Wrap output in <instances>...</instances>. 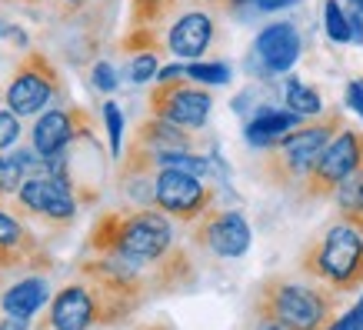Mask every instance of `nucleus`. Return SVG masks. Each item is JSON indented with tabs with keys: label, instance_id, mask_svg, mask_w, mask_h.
Here are the masks:
<instances>
[{
	"label": "nucleus",
	"instance_id": "f257e3e1",
	"mask_svg": "<svg viewBox=\"0 0 363 330\" xmlns=\"http://www.w3.org/2000/svg\"><path fill=\"white\" fill-rule=\"evenodd\" d=\"M90 247L100 253H121L137 264H157L170 247L174 231L160 210H127V214H104L94 227Z\"/></svg>",
	"mask_w": 363,
	"mask_h": 330
},
{
	"label": "nucleus",
	"instance_id": "f03ea898",
	"mask_svg": "<svg viewBox=\"0 0 363 330\" xmlns=\"http://www.w3.org/2000/svg\"><path fill=\"white\" fill-rule=\"evenodd\" d=\"M340 110H327V114H317L310 121L297 123L290 133H284L274 147H267L270 154L264 157V174L267 180L280 190H294L307 180L310 167L320 157V150L337 137V131H343Z\"/></svg>",
	"mask_w": 363,
	"mask_h": 330
},
{
	"label": "nucleus",
	"instance_id": "7ed1b4c3",
	"mask_svg": "<svg viewBox=\"0 0 363 330\" xmlns=\"http://www.w3.org/2000/svg\"><path fill=\"white\" fill-rule=\"evenodd\" d=\"M300 270L327 287L353 294L363 287V233L350 224H333L327 233H320L300 257Z\"/></svg>",
	"mask_w": 363,
	"mask_h": 330
},
{
	"label": "nucleus",
	"instance_id": "20e7f679",
	"mask_svg": "<svg viewBox=\"0 0 363 330\" xmlns=\"http://www.w3.org/2000/svg\"><path fill=\"white\" fill-rule=\"evenodd\" d=\"M257 310L274 314L277 320H284L290 330H323L333 320L337 310V297L333 290L313 284H297V280H267L257 294Z\"/></svg>",
	"mask_w": 363,
	"mask_h": 330
},
{
	"label": "nucleus",
	"instance_id": "39448f33",
	"mask_svg": "<svg viewBox=\"0 0 363 330\" xmlns=\"http://www.w3.org/2000/svg\"><path fill=\"white\" fill-rule=\"evenodd\" d=\"M60 90H64V84H60V74L50 64V57L40 54V50H30V54H23L21 64L13 67L11 84L4 87V104H7L13 117H33Z\"/></svg>",
	"mask_w": 363,
	"mask_h": 330
},
{
	"label": "nucleus",
	"instance_id": "423d86ee",
	"mask_svg": "<svg viewBox=\"0 0 363 330\" xmlns=\"http://www.w3.org/2000/svg\"><path fill=\"white\" fill-rule=\"evenodd\" d=\"M360 160H363V133L360 131H350V127L337 131V137H333V141L320 150L317 160H313L307 180H303V184H300V190H297V197L300 200L333 197L337 184H340L343 177L350 174Z\"/></svg>",
	"mask_w": 363,
	"mask_h": 330
},
{
	"label": "nucleus",
	"instance_id": "0eeeda50",
	"mask_svg": "<svg viewBox=\"0 0 363 330\" xmlns=\"http://www.w3.org/2000/svg\"><path fill=\"white\" fill-rule=\"evenodd\" d=\"M210 107H213V97L203 90V84H194L187 77L164 80L150 94V114L160 117V121L184 127V131L203 127L210 117Z\"/></svg>",
	"mask_w": 363,
	"mask_h": 330
},
{
	"label": "nucleus",
	"instance_id": "6e6552de",
	"mask_svg": "<svg viewBox=\"0 0 363 330\" xmlns=\"http://www.w3.org/2000/svg\"><path fill=\"white\" fill-rule=\"evenodd\" d=\"M154 204L160 207V214L174 220H197L213 204V187L203 184V177L184 174V170H157Z\"/></svg>",
	"mask_w": 363,
	"mask_h": 330
},
{
	"label": "nucleus",
	"instance_id": "1a4fd4ad",
	"mask_svg": "<svg viewBox=\"0 0 363 330\" xmlns=\"http://www.w3.org/2000/svg\"><path fill=\"white\" fill-rule=\"evenodd\" d=\"M17 204L27 214L44 217L50 224H70L77 217V194H74V187L50 174L23 177V184L17 187Z\"/></svg>",
	"mask_w": 363,
	"mask_h": 330
},
{
	"label": "nucleus",
	"instance_id": "9d476101",
	"mask_svg": "<svg viewBox=\"0 0 363 330\" xmlns=\"http://www.w3.org/2000/svg\"><path fill=\"white\" fill-rule=\"evenodd\" d=\"M200 224L194 231V241L200 247H207L210 253H217L223 260H237L250 251V224L237 210H203Z\"/></svg>",
	"mask_w": 363,
	"mask_h": 330
},
{
	"label": "nucleus",
	"instance_id": "9b49d317",
	"mask_svg": "<svg viewBox=\"0 0 363 330\" xmlns=\"http://www.w3.org/2000/svg\"><path fill=\"white\" fill-rule=\"evenodd\" d=\"M90 127H94V121H90V114L84 107L70 104V107L47 110V114H40V121L33 123V150L40 157H54L60 150H67L70 143L90 137Z\"/></svg>",
	"mask_w": 363,
	"mask_h": 330
},
{
	"label": "nucleus",
	"instance_id": "f8f14e48",
	"mask_svg": "<svg viewBox=\"0 0 363 330\" xmlns=\"http://www.w3.org/2000/svg\"><path fill=\"white\" fill-rule=\"evenodd\" d=\"M300 31L294 27L290 21H277L270 27L257 33V40H253V54L260 60L267 74H286L290 67L297 64L300 57Z\"/></svg>",
	"mask_w": 363,
	"mask_h": 330
},
{
	"label": "nucleus",
	"instance_id": "ddd939ff",
	"mask_svg": "<svg viewBox=\"0 0 363 330\" xmlns=\"http://www.w3.org/2000/svg\"><path fill=\"white\" fill-rule=\"evenodd\" d=\"M213 33H217V23L207 11H187L167 31V50H174L184 60H200L213 44Z\"/></svg>",
	"mask_w": 363,
	"mask_h": 330
},
{
	"label": "nucleus",
	"instance_id": "4468645a",
	"mask_svg": "<svg viewBox=\"0 0 363 330\" xmlns=\"http://www.w3.org/2000/svg\"><path fill=\"white\" fill-rule=\"evenodd\" d=\"M297 123H303L300 114L294 110H260L247 127H243V137L253 143V147H274L284 133H290Z\"/></svg>",
	"mask_w": 363,
	"mask_h": 330
},
{
	"label": "nucleus",
	"instance_id": "2eb2a0df",
	"mask_svg": "<svg viewBox=\"0 0 363 330\" xmlns=\"http://www.w3.org/2000/svg\"><path fill=\"white\" fill-rule=\"evenodd\" d=\"M47 297H50V290H47L44 280L40 277H27L21 284L7 287V294L0 297V307H4V314H11V317L30 320L47 304Z\"/></svg>",
	"mask_w": 363,
	"mask_h": 330
},
{
	"label": "nucleus",
	"instance_id": "dca6fc26",
	"mask_svg": "<svg viewBox=\"0 0 363 330\" xmlns=\"http://www.w3.org/2000/svg\"><path fill=\"white\" fill-rule=\"evenodd\" d=\"M133 143H140L147 150H190L194 141H190V133L184 127H177L170 121H160V117H150V121H143L137 127V137Z\"/></svg>",
	"mask_w": 363,
	"mask_h": 330
},
{
	"label": "nucleus",
	"instance_id": "f3484780",
	"mask_svg": "<svg viewBox=\"0 0 363 330\" xmlns=\"http://www.w3.org/2000/svg\"><path fill=\"white\" fill-rule=\"evenodd\" d=\"M333 200H337V214L343 224H350L353 231L363 233V160L337 184Z\"/></svg>",
	"mask_w": 363,
	"mask_h": 330
},
{
	"label": "nucleus",
	"instance_id": "a211bd4d",
	"mask_svg": "<svg viewBox=\"0 0 363 330\" xmlns=\"http://www.w3.org/2000/svg\"><path fill=\"white\" fill-rule=\"evenodd\" d=\"M44 170V157L37 150H13V154H0V197L17 194L23 177L40 174Z\"/></svg>",
	"mask_w": 363,
	"mask_h": 330
},
{
	"label": "nucleus",
	"instance_id": "6ab92c4d",
	"mask_svg": "<svg viewBox=\"0 0 363 330\" xmlns=\"http://www.w3.org/2000/svg\"><path fill=\"white\" fill-rule=\"evenodd\" d=\"M286 110H294V114H300L303 121H310V117H317V114H323V100H320V90L317 87H307V84H300L297 77L286 80Z\"/></svg>",
	"mask_w": 363,
	"mask_h": 330
},
{
	"label": "nucleus",
	"instance_id": "aec40b11",
	"mask_svg": "<svg viewBox=\"0 0 363 330\" xmlns=\"http://www.w3.org/2000/svg\"><path fill=\"white\" fill-rule=\"evenodd\" d=\"M0 247L4 251H17V253H33V237L23 231V224L11 214H4L0 210Z\"/></svg>",
	"mask_w": 363,
	"mask_h": 330
},
{
	"label": "nucleus",
	"instance_id": "412c9836",
	"mask_svg": "<svg viewBox=\"0 0 363 330\" xmlns=\"http://www.w3.org/2000/svg\"><path fill=\"white\" fill-rule=\"evenodd\" d=\"M180 0H133L130 4V21L133 27H154L174 11Z\"/></svg>",
	"mask_w": 363,
	"mask_h": 330
},
{
	"label": "nucleus",
	"instance_id": "4be33fe9",
	"mask_svg": "<svg viewBox=\"0 0 363 330\" xmlns=\"http://www.w3.org/2000/svg\"><path fill=\"white\" fill-rule=\"evenodd\" d=\"M184 77L194 84H230V67L227 64H203V60H190V67H184Z\"/></svg>",
	"mask_w": 363,
	"mask_h": 330
},
{
	"label": "nucleus",
	"instance_id": "5701e85b",
	"mask_svg": "<svg viewBox=\"0 0 363 330\" xmlns=\"http://www.w3.org/2000/svg\"><path fill=\"white\" fill-rule=\"evenodd\" d=\"M323 17H327V33H330V40L337 44H350V23H347V13L337 0H327L323 4Z\"/></svg>",
	"mask_w": 363,
	"mask_h": 330
},
{
	"label": "nucleus",
	"instance_id": "b1692460",
	"mask_svg": "<svg viewBox=\"0 0 363 330\" xmlns=\"http://www.w3.org/2000/svg\"><path fill=\"white\" fill-rule=\"evenodd\" d=\"M104 123H107V141H111V157H121V137H123V114L121 107L107 100L104 104Z\"/></svg>",
	"mask_w": 363,
	"mask_h": 330
},
{
	"label": "nucleus",
	"instance_id": "393cba45",
	"mask_svg": "<svg viewBox=\"0 0 363 330\" xmlns=\"http://www.w3.org/2000/svg\"><path fill=\"white\" fill-rule=\"evenodd\" d=\"M157 57H154V50H143V54H137L133 57V64H130V80L133 84H147L150 77H157Z\"/></svg>",
	"mask_w": 363,
	"mask_h": 330
},
{
	"label": "nucleus",
	"instance_id": "a878e982",
	"mask_svg": "<svg viewBox=\"0 0 363 330\" xmlns=\"http://www.w3.org/2000/svg\"><path fill=\"white\" fill-rule=\"evenodd\" d=\"M21 137V117H13L11 110H0V150L13 147Z\"/></svg>",
	"mask_w": 363,
	"mask_h": 330
},
{
	"label": "nucleus",
	"instance_id": "bb28decb",
	"mask_svg": "<svg viewBox=\"0 0 363 330\" xmlns=\"http://www.w3.org/2000/svg\"><path fill=\"white\" fill-rule=\"evenodd\" d=\"M94 87H97L100 94H113V90H117V74H113V67L107 64V60L94 64Z\"/></svg>",
	"mask_w": 363,
	"mask_h": 330
},
{
	"label": "nucleus",
	"instance_id": "cd10ccee",
	"mask_svg": "<svg viewBox=\"0 0 363 330\" xmlns=\"http://www.w3.org/2000/svg\"><path fill=\"white\" fill-rule=\"evenodd\" d=\"M347 107L357 110L363 121V80H350V84H347Z\"/></svg>",
	"mask_w": 363,
	"mask_h": 330
},
{
	"label": "nucleus",
	"instance_id": "c85d7f7f",
	"mask_svg": "<svg viewBox=\"0 0 363 330\" xmlns=\"http://www.w3.org/2000/svg\"><path fill=\"white\" fill-rule=\"evenodd\" d=\"M257 330H290L284 320H277L274 314H267V310H257Z\"/></svg>",
	"mask_w": 363,
	"mask_h": 330
},
{
	"label": "nucleus",
	"instance_id": "c756f323",
	"mask_svg": "<svg viewBox=\"0 0 363 330\" xmlns=\"http://www.w3.org/2000/svg\"><path fill=\"white\" fill-rule=\"evenodd\" d=\"M0 37L13 40L17 47H27V33H23L21 27H13V23H4V21H0Z\"/></svg>",
	"mask_w": 363,
	"mask_h": 330
},
{
	"label": "nucleus",
	"instance_id": "7c9ffc66",
	"mask_svg": "<svg viewBox=\"0 0 363 330\" xmlns=\"http://www.w3.org/2000/svg\"><path fill=\"white\" fill-rule=\"evenodd\" d=\"M300 0H257V7L260 11H284V7H294Z\"/></svg>",
	"mask_w": 363,
	"mask_h": 330
},
{
	"label": "nucleus",
	"instance_id": "2f4dec72",
	"mask_svg": "<svg viewBox=\"0 0 363 330\" xmlns=\"http://www.w3.org/2000/svg\"><path fill=\"white\" fill-rule=\"evenodd\" d=\"M0 330H27V320H23V317H11V314H4V320H0Z\"/></svg>",
	"mask_w": 363,
	"mask_h": 330
},
{
	"label": "nucleus",
	"instance_id": "473e14b6",
	"mask_svg": "<svg viewBox=\"0 0 363 330\" xmlns=\"http://www.w3.org/2000/svg\"><path fill=\"white\" fill-rule=\"evenodd\" d=\"M177 77H184V67L170 64V67H164V70H157V80H160V84H164V80H177Z\"/></svg>",
	"mask_w": 363,
	"mask_h": 330
},
{
	"label": "nucleus",
	"instance_id": "72a5a7b5",
	"mask_svg": "<svg viewBox=\"0 0 363 330\" xmlns=\"http://www.w3.org/2000/svg\"><path fill=\"white\" fill-rule=\"evenodd\" d=\"M347 320H350V330H363V297H360V304L347 314Z\"/></svg>",
	"mask_w": 363,
	"mask_h": 330
},
{
	"label": "nucleus",
	"instance_id": "f704fd0d",
	"mask_svg": "<svg viewBox=\"0 0 363 330\" xmlns=\"http://www.w3.org/2000/svg\"><path fill=\"white\" fill-rule=\"evenodd\" d=\"M87 4H90V0H64V7H60V11H64V13H77V11H84Z\"/></svg>",
	"mask_w": 363,
	"mask_h": 330
},
{
	"label": "nucleus",
	"instance_id": "c9c22d12",
	"mask_svg": "<svg viewBox=\"0 0 363 330\" xmlns=\"http://www.w3.org/2000/svg\"><path fill=\"white\" fill-rule=\"evenodd\" d=\"M323 330H350V320H347V314H343L340 320H330V324H327Z\"/></svg>",
	"mask_w": 363,
	"mask_h": 330
},
{
	"label": "nucleus",
	"instance_id": "e433bc0d",
	"mask_svg": "<svg viewBox=\"0 0 363 330\" xmlns=\"http://www.w3.org/2000/svg\"><path fill=\"white\" fill-rule=\"evenodd\" d=\"M247 4H257V0H230V11H237V7H247Z\"/></svg>",
	"mask_w": 363,
	"mask_h": 330
},
{
	"label": "nucleus",
	"instance_id": "4c0bfd02",
	"mask_svg": "<svg viewBox=\"0 0 363 330\" xmlns=\"http://www.w3.org/2000/svg\"><path fill=\"white\" fill-rule=\"evenodd\" d=\"M350 4H353V7H357V11L363 13V0H350Z\"/></svg>",
	"mask_w": 363,
	"mask_h": 330
}]
</instances>
